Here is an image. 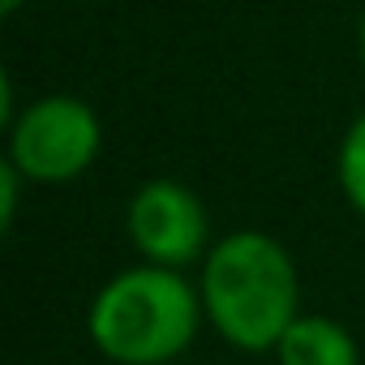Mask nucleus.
Masks as SVG:
<instances>
[{"instance_id":"4","label":"nucleus","mask_w":365,"mask_h":365,"mask_svg":"<svg viewBox=\"0 0 365 365\" xmlns=\"http://www.w3.org/2000/svg\"><path fill=\"white\" fill-rule=\"evenodd\" d=\"M129 232L155 267L172 271V267H185L202 254L207 211L185 185H176V180H150L146 190H138V198L129 207Z\"/></svg>"},{"instance_id":"1","label":"nucleus","mask_w":365,"mask_h":365,"mask_svg":"<svg viewBox=\"0 0 365 365\" xmlns=\"http://www.w3.org/2000/svg\"><path fill=\"white\" fill-rule=\"evenodd\" d=\"M202 297L220 335L250 352L279 344L297 322V271L262 232H237L211 250Z\"/></svg>"},{"instance_id":"3","label":"nucleus","mask_w":365,"mask_h":365,"mask_svg":"<svg viewBox=\"0 0 365 365\" xmlns=\"http://www.w3.org/2000/svg\"><path fill=\"white\" fill-rule=\"evenodd\" d=\"M99 150V120L86 103L52 95L22 112L14 125L9 159L31 180H69Z\"/></svg>"},{"instance_id":"5","label":"nucleus","mask_w":365,"mask_h":365,"mask_svg":"<svg viewBox=\"0 0 365 365\" xmlns=\"http://www.w3.org/2000/svg\"><path fill=\"white\" fill-rule=\"evenodd\" d=\"M275 348L279 365H356L352 335L331 318H297Z\"/></svg>"},{"instance_id":"9","label":"nucleus","mask_w":365,"mask_h":365,"mask_svg":"<svg viewBox=\"0 0 365 365\" xmlns=\"http://www.w3.org/2000/svg\"><path fill=\"white\" fill-rule=\"evenodd\" d=\"M361 56H365V22H361Z\"/></svg>"},{"instance_id":"2","label":"nucleus","mask_w":365,"mask_h":365,"mask_svg":"<svg viewBox=\"0 0 365 365\" xmlns=\"http://www.w3.org/2000/svg\"><path fill=\"white\" fill-rule=\"evenodd\" d=\"M198 331V297L168 267L116 275L91 305V339L120 365H163Z\"/></svg>"},{"instance_id":"8","label":"nucleus","mask_w":365,"mask_h":365,"mask_svg":"<svg viewBox=\"0 0 365 365\" xmlns=\"http://www.w3.org/2000/svg\"><path fill=\"white\" fill-rule=\"evenodd\" d=\"M18 5H22V0H0V9H5V14H14Z\"/></svg>"},{"instance_id":"7","label":"nucleus","mask_w":365,"mask_h":365,"mask_svg":"<svg viewBox=\"0 0 365 365\" xmlns=\"http://www.w3.org/2000/svg\"><path fill=\"white\" fill-rule=\"evenodd\" d=\"M0 198H5V224H14V207H18V168H14V159L0 163Z\"/></svg>"},{"instance_id":"6","label":"nucleus","mask_w":365,"mask_h":365,"mask_svg":"<svg viewBox=\"0 0 365 365\" xmlns=\"http://www.w3.org/2000/svg\"><path fill=\"white\" fill-rule=\"evenodd\" d=\"M339 180H344V194L352 198V207L365 215V116L348 129L344 150H339Z\"/></svg>"}]
</instances>
